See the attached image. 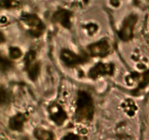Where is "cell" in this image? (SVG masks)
<instances>
[{"label": "cell", "mask_w": 149, "mask_h": 140, "mask_svg": "<svg viewBox=\"0 0 149 140\" xmlns=\"http://www.w3.org/2000/svg\"><path fill=\"white\" fill-rule=\"evenodd\" d=\"M11 62L7 59H4V58H1V68L2 71L7 69L9 67L11 66Z\"/></svg>", "instance_id": "cell-11"}, {"label": "cell", "mask_w": 149, "mask_h": 140, "mask_svg": "<svg viewBox=\"0 0 149 140\" xmlns=\"http://www.w3.org/2000/svg\"><path fill=\"white\" fill-rule=\"evenodd\" d=\"M61 58L63 63L68 67H74L87 61V57L78 55L69 50H63L61 52Z\"/></svg>", "instance_id": "cell-3"}, {"label": "cell", "mask_w": 149, "mask_h": 140, "mask_svg": "<svg viewBox=\"0 0 149 140\" xmlns=\"http://www.w3.org/2000/svg\"><path fill=\"white\" fill-rule=\"evenodd\" d=\"M88 52L92 56L94 57H105L109 55L111 50V46L109 41L106 39L98 41L97 42L89 45Z\"/></svg>", "instance_id": "cell-4"}, {"label": "cell", "mask_w": 149, "mask_h": 140, "mask_svg": "<svg viewBox=\"0 0 149 140\" xmlns=\"http://www.w3.org/2000/svg\"><path fill=\"white\" fill-rule=\"evenodd\" d=\"M26 23L29 26V33L33 36H39L43 32L44 25L40 20L35 15L26 17Z\"/></svg>", "instance_id": "cell-6"}, {"label": "cell", "mask_w": 149, "mask_h": 140, "mask_svg": "<svg viewBox=\"0 0 149 140\" xmlns=\"http://www.w3.org/2000/svg\"><path fill=\"white\" fill-rule=\"evenodd\" d=\"M35 135L39 140H53L52 139V134L49 131H45V130L38 129L36 131Z\"/></svg>", "instance_id": "cell-10"}, {"label": "cell", "mask_w": 149, "mask_h": 140, "mask_svg": "<svg viewBox=\"0 0 149 140\" xmlns=\"http://www.w3.org/2000/svg\"><path fill=\"white\" fill-rule=\"evenodd\" d=\"M137 18L135 15H130L124 21L123 25L119 32V36L121 40L128 42L133 37L134 29L136 24Z\"/></svg>", "instance_id": "cell-5"}, {"label": "cell", "mask_w": 149, "mask_h": 140, "mask_svg": "<svg viewBox=\"0 0 149 140\" xmlns=\"http://www.w3.org/2000/svg\"><path fill=\"white\" fill-rule=\"evenodd\" d=\"M21 55V52L17 48L10 49V56L13 58H19Z\"/></svg>", "instance_id": "cell-12"}, {"label": "cell", "mask_w": 149, "mask_h": 140, "mask_svg": "<svg viewBox=\"0 0 149 140\" xmlns=\"http://www.w3.org/2000/svg\"><path fill=\"white\" fill-rule=\"evenodd\" d=\"M25 120H26V117L23 114H18L11 118L10 121V125L12 129L13 130H21L23 126Z\"/></svg>", "instance_id": "cell-9"}, {"label": "cell", "mask_w": 149, "mask_h": 140, "mask_svg": "<svg viewBox=\"0 0 149 140\" xmlns=\"http://www.w3.org/2000/svg\"><path fill=\"white\" fill-rule=\"evenodd\" d=\"M113 71V66L111 64H103L100 63L90 69L89 76L93 79H96L100 76L106 74H112Z\"/></svg>", "instance_id": "cell-7"}, {"label": "cell", "mask_w": 149, "mask_h": 140, "mask_svg": "<svg viewBox=\"0 0 149 140\" xmlns=\"http://www.w3.org/2000/svg\"><path fill=\"white\" fill-rule=\"evenodd\" d=\"M94 115V102L87 92L80 91L78 94L76 117L80 121L91 120Z\"/></svg>", "instance_id": "cell-1"}, {"label": "cell", "mask_w": 149, "mask_h": 140, "mask_svg": "<svg viewBox=\"0 0 149 140\" xmlns=\"http://www.w3.org/2000/svg\"><path fill=\"white\" fill-rule=\"evenodd\" d=\"M25 68L29 77L32 80H36L40 71V64L36 61V52L30 51L25 58Z\"/></svg>", "instance_id": "cell-2"}, {"label": "cell", "mask_w": 149, "mask_h": 140, "mask_svg": "<svg viewBox=\"0 0 149 140\" xmlns=\"http://www.w3.org/2000/svg\"><path fill=\"white\" fill-rule=\"evenodd\" d=\"M64 140H79L78 136L74 135V134H68V136L65 137Z\"/></svg>", "instance_id": "cell-13"}, {"label": "cell", "mask_w": 149, "mask_h": 140, "mask_svg": "<svg viewBox=\"0 0 149 140\" xmlns=\"http://www.w3.org/2000/svg\"><path fill=\"white\" fill-rule=\"evenodd\" d=\"M49 113L52 120L57 124H62L66 119L67 116L65 111L58 104H53L49 106Z\"/></svg>", "instance_id": "cell-8"}]
</instances>
